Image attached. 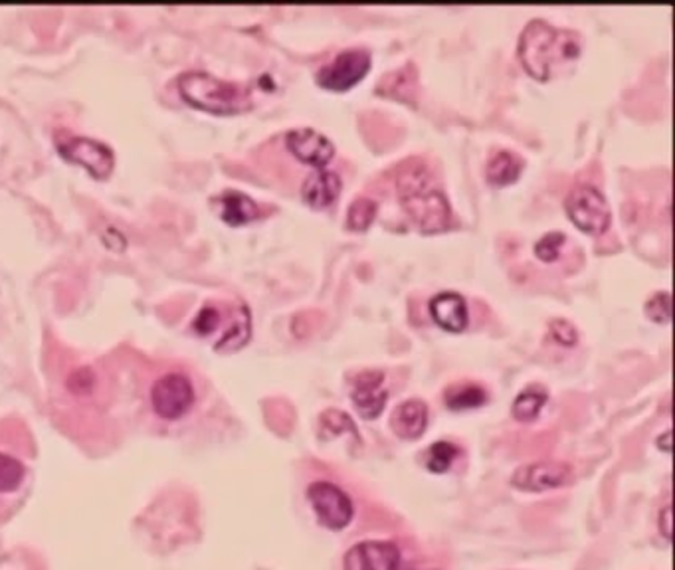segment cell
I'll list each match as a JSON object with an SVG mask.
<instances>
[{"label": "cell", "instance_id": "obj_1", "mask_svg": "<svg viewBox=\"0 0 675 570\" xmlns=\"http://www.w3.org/2000/svg\"><path fill=\"white\" fill-rule=\"evenodd\" d=\"M582 54V38L575 30L557 28L541 18L531 20L519 38V60L529 76L549 82L573 66Z\"/></svg>", "mask_w": 675, "mask_h": 570}, {"label": "cell", "instance_id": "obj_2", "mask_svg": "<svg viewBox=\"0 0 675 570\" xmlns=\"http://www.w3.org/2000/svg\"><path fill=\"white\" fill-rule=\"evenodd\" d=\"M396 189L404 212L422 232L434 234L450 226V202L424 161L412 157L410 161L402 163L396 175Z\"/></svg>", "mask_w": 675, "mask_h": 570}, {"label": "cell", "instance_id": "obj_3", "mask_svg": "<svg viewBox=\"0 0 675 570\" xmlns=\"http://www.w3.org/2000/svg\"><path fill=\"white\" fill-rule=\"evenodd\" d=\"M177 88L187 103L208 113H242L254 105L252 90L248 86L218 80L206 72L181 74L177 80Z\"/></svg>", "mask_w": 675, "mask_h": 570}, {"label": "cell", "instance_id": "obj_4", "mask_svg": "<svg viewBox=\"0 0 675 570\" xmlns=\"http://www.w3.org/2000/svg\"><path fill=\"white\" fill-rule=\"evenodd\" d=\"M565 208L573 224L588 234H602L612 220L604 194L590 185L573 187L567 196Z\"/></svg>", "mask_w": 675, "mask_h": 570}, {"label": "cell", "instance_id": "obj_5", "mask_svg": "<svg viewBox=\"0 0 675 570\" xmlns=\"http://www.w3.org/2000/svg\"><path fill=\"white\" fill-rule=\"evenodd\" d=\"M56 147L66 161L82 165L96 179H107L115 167V153L111 147L96 139L66 133L64 137H56Z\"/></svg>", "mask_w": 675, "mask_h": 570}, {"label": "cell", "instance_id": "obj_6", "mask_svg": "<svg viewBox=\"0 0 675 570\" xmlns=\"http://www.w3.org/2000/svg\"><path fill=\"white\" fill-rule=\"evenodd\" d=\"M307 499L311 501L317 519L331 531L345 529L353 519V503L349 495L329 481H315L307 487Z\"/></svg>", "mask_w": 675, "mask_h": 570}, {"label": "cell", "instance_id": "obj_7", "mask_svg": "<svg viewBox=\"0 0 675 570\" xmlns=\"http://www.w3.org/2000/svg\"><path fill=\"white\" fill-rule=\"evenodd\" d=\"M371 68V54L367 50H345L333 62L317 72V84L325 90L345 92L359 84Z\"/></svg>", "mask_w": 675, "mask_h": 570}, {"label": "cell", "instance_id": "obj_8", "mask_svg": "<svg viewBox=\"0 0 675 570\" xmlns=\"http://www.w3.org/2000/svg\"><path fill=\"white\" fill-rule=\"evenodd\" d=\"M151 402L161 418L177 420L193 406V382L181 373H169L153 384Z\"/></svg>", "mask_w": 675, "mask_h": 570}, {"label": "cell", "instance_id": "obj_9", "mask_svg": "<svg viewBox=\"0 0 675 570\" xmlns=\"http://www.w3.org/2000/svg\"><path fill=\"white\" fill-rule=\"evenodd\" d=\"M571 479L573 470L565 462H535L521 466L511 477V485L527 493H543L559 489Z\"/></svg>", "mask_w": 675, "mask_h": 570}, {"label": "cell", "instance_id": "obj_10", "mask_svg": "<svg viewBox=\"0 0 675 570\" xmlns=\"http://www.w3.org/2000/svg\"><path fill=\"white\" fill-rule=\"evenodd\" d=\"M351 400L365 420L379 418L388 400L385 373L373 369L361 371L351 382Z\"/></svg>", "mask_w": 675, "mask_h": 570}, {"label": "cell", "instance_id": "obj_11", "mask_svg": "<svg viewBox=\"0 0 675 570\" xmlns=\"http://www.w3.org/2000/svg\"><path fill=\"white\" fill-rule=\"evenodd\" d=\"M398 565L400 551L394 543L365 541L347 551L343 570H396Z\"/></svg>", "mask_w": 675, "mask_h": 570}, {"label": "cell", "instance_id": "obj_12", "mask_svg": "<svg viewBox=\"0 0 675 570\" xmlns=\"http://www.w3.org/2000/svg\"><path fill=\"white\" fill-rule=\"evenodd\" d=\"M286 143L295 159L315 169H323L335 155L333 143L311 127L293 129L286 135Z\"/></svg>", "mask_w": 675, "mask_h": 570}, {"label": "cell", "instance_id": "obj_13", "mask_svg": "<svg viewBox=\"0 0 675 570\" xmlns=\"http://www.w3.org/2000/svg\"><path fill=\"white\" fill-rule=\"evenodd\" d=\"M428 406L420 398L400 402L390 414V428L402 440H416L426 432Z\"/></svg>", "mask_w": 675, "mask_h": 570}, {"label": "cell", "instance_id": "obj_14", "mask_svg": "<svg viewBox=\"0 0 675 570\" xmlns=\"http://www.w3.org/2000/svg\"><path fill=\"white\" fill-rule=\"evenodd\" d=\"M430 315L434 321L452 333H460L468 327L466 299L456 291H442L430 299Z\"/></svg>", "mask_w": 675, "mask_h": 570}, {"label": "cell", "instance_id": "obj_15", "mask_svg": "<svg viewBox=\"0 0 675 570\" xmlns=\"http://www.w3.org/2000/svg\"><path fill=\"white\" fill-rule=\"evenodd\" d=\"M220 218L228 222L230 226H240L246 222L256 220L262 216V210L256 200H252L248 194L238 192V190H226L220 196L212 198Z\"/></svg>", "mask_w": 675, "mask_h": 570}, {"label": "cell", "instance_id": "obj_16", "mask_svg": "<svg viewBox=\"0 0 675 570\" xmlns=\"http://www.w3.org/2000/svg\"><path fill=\"white\" fill-rule=\"evenodd\" d=\"M341 187V177L335 171L317 169V173L309 175L303 181L301 196L313 208H327L337 200Z\"/></svg>", "mask_w": 675, "mask_h": 570}, {"label": "cell", "instance_id": "obj_17", "mask_svg": "<svg viewBox=\"0 0 675 570\" xmlns=\"http://www.w3.org/2000/svg\"><path fill=\"white\" fill-rule=\"evenodd\" d=\"M250 333H252L250 309L238 301L234 307L228 309V321H226L224 331L220 333V339L216 341V349L236 351L248 343Z\"/></svg>", "mask_w": 675, "mask_h": 570}, {"label": "cell", "instance_id": "obj_18", "mask_svg": "<svg viewBox=\"0 0 675 570\" xmlns=\"http://www.w3.org/2000/svg\"><path fill=\"white\" fill-rule=\"evenodd\" d=\"M521 171H523V159L519 155L511 153V151H497L487 161L485 175H487V181L491 185L505 187V185L515 183L519 179Z\"/></svg>", "mask_w": 675, "mask_h": 570}, {"label": "cell", "instance_id": "obj_19", "mask_svg": "<svg viewBox=\"0 0 675 570\" xmlns=\"http://www.w3.org/2000/svg\"><path fill=\"white\" fill-rule=\"evenodd\" d=\"M547 400H549V392H547L545 386H541V384L525 386L511 404L513 418L519 420V422L535 420Z\"/></svg>", "mask_w": 675, "mask_h": 570}, {"label": "cell", "instance_id": "obj_20", "mask_svg": "<svg viewBox=\"0 0 675 570\" xmlns=\"http://www.w3.org/2000/svg\"><path fill=\"white\" fill-rule=\"evenodd\" d=\"M444 402L452 410L478 408L487 402V392L476 382H456L446 388Z\"/></svg>", "mask_w": 675, "mask_h": 570}, {"label": "cell", "instance_id": "obj_21", "mask_svg": "<svg viewBox=\"0 0 675 570\" xmlns=\"http://www.w3.org/2000/svg\"><path fill=\"white\" fill-rule=\"evenodd\" d=\"M319 432H321V438H331V436H339V434H345V432H351L357 440L359 438V432L355 428V422L349 414L337 410V408H329L321 414L319 418Z\"/></svg>", "mask_w": 675, "mask_h": 570}, {"label": "cell", "instance_id": "obj_22", "mask_svg": "<svg viewBox=\"0 0 675 570\" xmlns=\"http://www.w3.org/2000/svg\"><path fill=\"white\" fill-rule=\"evenodd\" d=\"M458 456H460L458 446H454L452 442L442 440V442L432 444V446L426 450L424 460H426V468H428L430 472H434V474H444V472H448V470L452 468V464L456 462Z\"/></svg>", "mask_w": 675, "mask_h": 570}, {"label": "cell", "instance_id": "obj_23", "mask_svg": "<svg viewBox=\"0 0 675 570\" xmlns=\"http://www.w3.org/2000/svg\"><path fill=\"white\" fill-rule=\"evenodd\" d=\"M379 206L375 200L367 198V196H359L351 202L349 212H347V226L351 230H367L373 220L377 218Z\"/></svg>", "mask_w": 675, "mask_h": 570}, {"label": "cell", "instance_id": "obj_24", "mask_svg": "<svg viewBox=\"0 0 675 570\" xmlns=\"http://www.w3.org/2000/svg\"><path fill=\"white\" fill-rule=\"evenodd\" d=\"M24 479V466L8 456V454H0V493H8L14 491Z\"/></svg>", "mask_w": 675, "mask_h": 570}, {"label": "cell", "instance_id": "obj_25", "mask_svg": "<svg viewBox=\"0 0 675 570\" xmlns=\"http://www.w3.org/2000/svg\"><path fill=\"white\" fill-rule=\"evenodd\" d=\"M220 325H222V311H220L216 305H212V303H206V305L198 311V315L194 317L193 321L194 331H196L198 335H202V337L212 335L214 331L220 329Z\"/></svg>", "mask_w": 675, "mask_h": 570}, {"label": "cell", "instance_id": "obj_26", "mask_svg": "<svg viewBox=\"0 0 675 570\" xmlns=\"http://www.w3.org/2000/svg\"><path fill=\"white\" fill-rule=\"evenodd\" d=\"M565 234L563 232H549L545 234L537 244H535V254L543 262H555L561 254V248L565 244Z\"/></svg>", "mask_w": 675, "mask_h": 570}, {"label": "cell", "instance_id": "obj_27", "mask_svg": "<svg viewBox=\"0 0 675 570\" xmlns=\"http://www.w3.org/2000/svg\"><path fill=\"white\" fill-rule=\"evenodd\" d=\"M646 313L656 323H668L672 317V295L668 291L654 293L646 303Z\"/></svg>", "mask_w": 675, "mask_h": 570}, {"label": "cell", "instance_id": "obj_28", "mask_svg": "<svg viewBox=\"0 0 675 570\" xmlns=\"http://www.w3.org/2000/svg\"><path fill=\"white\" fill-rule=\"evenodd\" d=\"M551 333L561 345H567V347L575 345L577 339H579V333H577L575 325L571 321H565V319H555L551 323Z\"/></svg>", "mask_w": 675, "mask_h": 570}, {"label": "cell", "instance_id": "obj_29", "mask_svg": "<svg viewBox=\"0 0 675 570\" xmlns=\"http://www.w3.org/2000/svg\"><path fill=\"white\" fill-rule=\"evenodd\" d=\"M70 388L76 392V394H86L90 392V388L94 386V375L90 369H78L70 380H68Z\"/></svg>", "mask_w": 675, "mask_h": 570}, {"label": "cell", "instance_id": "obj_30", "mask_svg": "<svg viewBox=\"0 0 675 570\" xmlns=\"http://www.w3.org/2000/svg\"><path fill=\"white\" fill-rule=\"evenodd\" d=\"M672 515H674L672 505H666L664 511L660 513V531L664 533V537L668 541H672V537H674V517Z\"/></svg>", "mask_w": 675, "mask_h": 570}, {"label": "cell", "instance_id": "obj_31", "mask_svg": "<svg viewBox=\"0 0 675 570\" xmlns=\"http://www.w3.org/2000/svg\"><path fill=\"white\" fill-rule=\"evenodd\" d=\"M396 570H438V569H428V567H422V565H398Z\"/></svg>", "mask_w": 675, "mask_h": 570}, {"label": "cell", "instance_id": "obj_32", "mask_svg": "<svg viewBox=\"0 0 675 570\" xmlns=\"http://www.w3.org/2000/svg\"><path fill=\"white\" fill-rule=\"evenodd\" d=\"M670 436H672L670 432L664 436V442H666V444H664V450H666V452H670V444H668V442H670Z\"/></svg>", "mask_w": 675, "mask_h": 570}]
</instances>
